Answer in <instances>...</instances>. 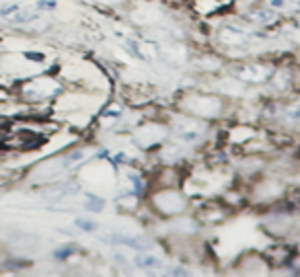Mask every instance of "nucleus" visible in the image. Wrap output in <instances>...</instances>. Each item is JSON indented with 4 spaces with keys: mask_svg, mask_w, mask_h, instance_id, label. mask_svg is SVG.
<instances>
[{
    "mask_svg": "<svg viewBox=\"0 0 300 277\" xmlns=\"http://www.w3.org/2000/svg\"><path fill=\"white\" fill-rule=\"evenodd\" d=\"M121 117H123V111H121V107H117V105H113V107H109V109H105L103 113H101V123L103 125H113V123H117V121H121Z\"/></svg>",
    "mask_w": 300,
    "mask_h": 277,
    "instance_id": "obj_15",
    "label": "nucleus"
},
{
    "mask_svg": "<svg viewBox=\"0 0 300 277\" xmlns=\"http://www.w3.org/2000/svg\"><path fill=\"white\" fill-rule=\"evenodd\" d=\"M265 4L273 10H278L280 15L282 12H286V15H298L300 12V0H267Z\"/></svg>",
    "mask_w": 300,
    "mask_h": 277,
    "instance_id": "obj_13",
    "label": "nucleus"
},
{
    "mask_svg": "<svg viewBox=\"0 0 300 277\" xmlns=\"http://www.w3.org/2000/svg\"><path fill=\"white\" fill-rule=\"evenodd\" d=\"M84 208L89 209V211H95L99 213L103 208H105V199L101 195H95V193H86L84 195Z\"/></svg>",
    "mask_w": 300,
    "mask_h": 277,
    "instance_id": "obj_17",
    "label": "nucleus"
},
{
    "mask_svg": "<svg viewBox=\"0 0 300 277\" xmlns=\"http://www.w3.org/2000/svg\"><path fill=\"white\" fill-rule=\"evenodd\" d=\"M41 19V15H37V12H31V10H17V12H12V15L8 17V21L12 25H33Z\"/></svg>",
    "mask_w": 300,
    "mask_h": 277,
    "instance_id": "obj_14",
    "label": "nucleus"
},
{
    "mask_svg": "<svg viewBox=\"0 0 300 277\" xmlns=\"http://www.w3.org/2000/svg\"><path fill=\"white\" fill-rule=\"evenodd\" d=\"M167 128L160 123H144L140 128H136V144L142 150H150V148H158L165 144L167 140Z\"/></svg>",
    "mask_w": 300,
    "mask_h": 277,
    "instance_id": "obj_6",
    "label": "nucleus"
},
{
    "mask_svg": "<svg viewBox=\"0 0 300 277\" xmlns=\"http://www.w3.org/2000/svg\"><path fill=\"white\" fill-rule=\"evenodd\" d=\"M253 136H255L253 128H234L230 132V142L232 144H245L247 140H251Z\"/></svg>",
    "mask_w": 300,
    "mask_h": 277,
    "instance_id": "obj_16",
    "label": "nucleus"
},
{
    "mask_svg": "<svg viewBox=\"0 0 300 277\" xmlns=\"http://www.w3.org/2000/svg\"><path fill=\"white\" fill-rule=\"evenodd\" d=\"M179 109L199 119H214L222 113L224 101L220 95L212 93H187L179 99Z\"/></svg>",
    "mask_w": 300,
    "mask_h": 277,
    "instance_id": "obj_1",
    "label": "nucleus"
},
{
    "mask_svg": "<svg viewBox=\"0 0 300 277\" xmlns=\"http://www.w3.org/2000/svg\"><path fill=\"white\" fill-rule=\"evenodd\" d=\"M19 8H21L19 4H6V6L0 8V17H2V19H8V17L12 15V12H17Z\"/></svg>",
    "mask_w": 300,
    "mask_h": 277,
    "instance_id": "obj_20",
    "label": "nucleus"
},
{
    "mask_svg": "<svg viewBox=\"0 0 300 277\" xmlns=\"http://www.w3.org/2000/svg\"><path fill=\"white\" fill-rule=\"evenodd\" d=\"M58 4H56V0H37V8H56Z\"/></svg>",
    "mask_w": 300,
    "mask_h": 277,
    "instance_id": "obj_22",
    "label": "nucleus"
},
{
    "mask_svg": "<svg viewBox=\"0 0 300 277\" xmlns=\"http://www.w3.org/2000/svg\"><path fill=\"white\" fill-rule=\"evenodd\" d=\"M273 68L269 62H241V64L232 66V76H236L245 84H265L269 82Z\"/></svg>",
    "mask_w": 300,
    "mask_h": 277,
    "instance_id": "obj_4",
    "label": "nucleus"
},
{
    "mask_svg": "<svg viewBox=\"0 0 300 277\" xmlns=\"http://www.w3.org/2000/svg\"><path fill=\"white\" fill-rule=\"evenodd\" d=\"M23 56L27 58V60H31V62H37V64H39V62H43V60H45V56H43L41 52H25Z\"/></svg>",
    "mask_w": 300,
    "mask_h": 277,
    "instance_id": "obj_21",
    "label": "nucleus"
},
{
    "mask_svg": "<svg viewBox=\"0 0 300 277\" xmlns=\"http://www.w3.org/2000/svg\"><path fill=\"white\" fill-rule=\"evenodd\" d=\"M216 39L224 47H243L253 39V31H249L247 27H241V25L226 23L218 29Z\"/></svg>",
    "mask_w": 300,
    "mask_h": 277,
    "instance_id": "obj_5",
    "label": "nucleus"
},
{
    "mask_svg": "<svg viewBox=\"0 0 300 277\" xmlns=\"http://www.w3.org/2000/svg\"><path fill=\"white\" fill-rule=\"evenodd\" d=\"M74 226L80 228L82 232H97V228H99V224L95 220H89V218H76L74 220Z\"/></svg>",
    "mask_w": 300,
    "mask_h": 277,
    "instance_id": "obj_18",
    "label": "nucleus"
},
{
    "mask_svg": "<svg viewBox=\"0 0 300 277\" xmlns=\"http://www.w3.org/2000/svg\"><path fill=\"white\" fill-rule=\"evenodd\" d=\"M296 27L300 29V15H298V19H296Z\"/></svg>",
    "mask_w": 300,
    "mask_h": 277,
    "instance_id": "obj_24",
    "label": "nucleus"
},
{
    "mask_svg": "<svg viewBox=\"0 0 300 277\" xmlns=\"http://www.w3.org/2000/svg\"><path fill=\"white\" fill-rule=\"evenodd\" d=\"M208 134V123L206 119H199L193 115H179L173 121V138L181 146H195L206 138Z\"/></svg>",
    "mask_w": 300,
    "mask_h": 277,
    "instance_id": "obj_2",
    "label": "nucleus"
},
{
    "mask_svg": "<svg viewBox=\"0 0 300 277\" xmlns=\"http://www.w3.org/2000/svg\"><path fill=\"white\" fill-rule=\"evenodd\" d=\"M134 265L138 269H142V271H158V269H162V265H165V261H162L160 257H156V255H148V253H144V250H140V253L134 257Z\"/></svg>",
    "mask_w": 300,
    "mask_h": 277,
    "instance_id": "obj_11",
    "label": "nucleus"
},
{
    "mask_svg": "<svg viewBox=\"0 0 300 277\" xmlns=\"http://www.w3.org/2000/svg\"><path fill=\"white\" fill-rule=\"evenodd\" d=\"M269 84H271V89H276V91H286L292 84V72L286 70V68L273 70L271 78H269Z\"/></svg>",
    "mask_w": 300,
    "mask_h": 277,
    "instance_id": "obj_12",
    "label": "nucleus"
},
{
    "mask_svg": "<svg viewBox=\"0 0 300 277\" xmlns=\"http://www.w3.org/2000/svg\"><path fill=\"white\" fill-rule=\"evenodd\" d=\"M111 241H113L115 244H123V246H130V248H136V250H148L150 246H152L148 238L136 236V234H113Z\"/></svg>",
    "mask_w": 300,
    "mask_h": 277,
    "instance_id": "obj_10",
    "label": "nucleus"
},
{
    "mask_svg": "<svg viewBox=\"0 0 300 277\" xmlns=\"http://www.w3.org/2000/svg\"><path fill=\"white\" fill-rule=\"evenodd\" d=\"M280 19V12L269 8L267 4L265 6H257V8H251L247 12V21L257 25V27H269Z\"/></svg>",
    "mask_w": 300,
    "mask_h": 277,
    "instance_id": "obj_8",
    "label": "nucleus"
},
{
    "mask_svg": "<svg viewBox=\"0 0 300 277\" xmlns=\"http://www.w3.org/2000/svg\"><path fill=\"white\" fill-rule=\"evenodd\" d=\"M74 250H76V248H74L72 244L60 246L58 250H54V259H56V261H68V259L74 255Z\"/></svg>",
    "mask_w": 300,
    "mask_h": 277,
    "instance_id": "obj_19",
    "label": "nucleus"
},
{
    "mask_svg": "<svg viewBox=\"0 0 300 277\" xmlns=\"http://www.w3.org/2000/svg\"><path fill=\"white\" fill-rule=\"evenodd\" d=\"M152 206L160 216H181L187 211V195L169 185L152 193Z\"/></svg>",
    "mask_w": 300,
    "mask_h": 277,
    "instance_id": "obj_3",
    "label": "nucleus"
},
{
    "mask_svg": "<svg viewBox=\"0 0 300 277\" xmlns=\"http://www.w3.org/2000/svg\"><path fill=\"white\" fill-rule=\"evenodd\" d=\"M115 263H117V265H126V263H128V259L126 257H123V255H115Z\"/></svg>",
    "mask_w": 300,
    "mask_h": 277,
    "instance_id": "obj_23",
    "label": "nucleus"
},
{
    "mask_svg": "<svg viewBox=\"0 0 300 277\" xmlns=\"http://www.w3.org/2000/svg\"><path fill=\"white\" fill-rule=\"evenodd\" d=\"M58 93H60V84L52 78H37V80H31L27 86H25V95H27L29 99H35V101L56 97Z\"/></svg>",
    "mask_w": 300,
    "mask_h": 277,
    "instance_id": "obj_7",
    "label": "nucleus"
},
{
    "mask_svg": "<svg viewBox=\"0 0 300 277\" xmlns=\"http://www.w3.org/2000/svg\"><path fill=\"white\" fill-rule=\"evenodd\" d=\"M216 89L220 97H239L247 91V84L241 82L236 76H226V78H220V82H216Z\"/></svg>",
    "mask_w": 300,
    "mask_h": 277,
    "instance_id": "obj_9",
    "label": "nucleus"
}]
</instances>
